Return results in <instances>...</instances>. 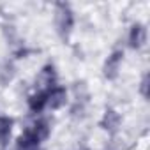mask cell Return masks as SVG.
<instances>
[{"mask_svg":"<svg viewBox=\"0 0 150 150\" xmlns=\"http://www.w3.org/2000/svg\"><path fill=\"white\" fill-rule=\"evenodd\" d=\"M74 25H76V14H74L72 7L65 2L55 4L53 9V27L60 41L67 42L74 32Z\"/></svg>","mask_w":150,"mask_h":150,"instance_id":"6da1fadb","label":"cell"},{"mask_svg":"<svg viewBox=\"0 0 150 150\" xmlns=\"http://www.w3.org/2000/svg\"><path fill=\"white\" fill-rule=\"evenodd\" d=\"M60 85L58 83V71L55 67L53 62H46L39 71H37V76L34 80V90L37 92H48L53 87Z\"/></svg>","mask_w":150,"mask_h":150,"instance_id":"7a4b0ae2","label":"cell"},{"mask_svg":"<svg viewBox=\"0 0 150 150\" xmlns=\"http://www.w3.org/2000/svg\"><path fill=\"white\" fill-rule=\"evenodd\" d=\"M51 131H53V125H51L50 117H46V115H32V120L23 129V132L34 136L41 143H44L51 136Z\"/></svg>","mask_w":150,"mask_h":150,"instance_id":"3957f363","label":"cell"},{"mask_svg":"<svg viewBox=\"0 0 150 150\" xmlns=\"http://www.w3.org/2000/svg\"><path fill=\"white\" fill-rule=\"evenodd\" d=\"M124 64V50L122 48H115L111 50V53L104 58L103 62V76L108 81H115L120 76V69Z\"/></svg>","mask_w":150,"mask_h":150,"instance_id":"277c9868","label":"cell"},{"mask_svg":"<svg viewBox=\"0 0 150 150\" xmlns=\"http://www.w3.org/2000/svg\"><path fill=\"white\" fill-rule=\"evenodd\" d=\"M146 41H148V28L145 23L141 21H134L129 30H127V37H125V42H127V48L129 50H134V51H139L146 46Z\"/></svg>","mask_w":150,"mask_h":150,"instance_id":"5b68a950","label":"cell"},{"mask_svg":"<svg viewBox=\"0 0 150 150\" xmlns=\"http://www.w3.org/2000/svg\"><path fill=\"white\" fill-rule=\"evenodd\" d=\"M69 104V88L57 85L46 92V111H58Z\"/></svg>","mask_w":150,"mask_h":150,"instance_id":"8992f818","label":"cell"},{"mask_svg":"<svg viewBox=\"0 0 150 150\" xmlns=\"http://www.w3.org/2000/svg\"><path fill=\"white\" fill-rule=\"evenodd\" d=\"M99 127L108 136H115L122 127V115L115 108H106L99 118Z\"/></svg>","mask_w":150,"mask_h":150,"instance_id":"52a82bcc","label":"cell"},{"mask_svg":"<svg viewBox=\"0 0 150 150\" xmlns=\"http://www.w3.org/2000/svg\"><path fill=\"white\" fill-rule=\"evenodd\" d=\"M14 118L9 115H0V150H6L13 139Z\"/></svg>","mask_w":150,"mask_h":150,"instance_id":"ba28073f","label":"cell"},{"mask_svg":"<svg viewBox=\"0 0 150 150\" xmlns=\"http://www.w3.org/2000/svg\"><path fill=\"white\" fill-rule=\"evenodd\" d=\"M27 108L32 115H44V111H46V92L34 90L27 97Z\"/></svg>","mask_w":150,"mask_h":150,"instance_id":"9c48e42d","label":"cell"},{"mask_svg":"<svg viewBox=\"0 0 150 150\" xmlns=\"http://www.w3.org/2000/svg\"><path fill=\"white\" fill-rule=\"evenodd\" d=\"M14 150H42V143L37 141L34 136L21 132L14 141Z\"/></svg>","mask_w":150,"mask_h":150,"instance_id":"30bf717a","label":"cell"},{"mask_svg":"<svg viewBox=\"0 0 150 150\" xmlns=\"http://www.w3.org/2000/svg\"><path fill=\"white\" fill-rule=\"evenodd\" d=\"M148 88H150V80H148V72H145L143 76H141L139 87H138V92H139V96L145 101H148Z\"/></svg>","mask_w":150,"mask_h":150,"instance_id":"8fae6325","label":"cell"}]
</instances>
